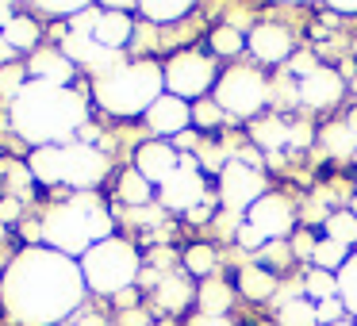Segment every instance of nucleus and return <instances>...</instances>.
Instances as JSON below:
<instances>
[{
	"label": "nucleus",
	"mask_w": 357,
	"mask_h": 326,
	"mask_svg": "<svg viewBox=\"0 0 357 326\" xmlns=\"http://www.w3.org/2000/svg\"><path fill=\"white\" fill-rule=\"evenodd\" d=\"M85 277L73 257L50 246H27L4 269L0 303L20 326H54L70 318L85 300Z\"/></svg>",
	"instance_id": "obj_1"
},
{
	"label": "nucleus",
	"mask_w": 357,
	"mask_h": 326,
	"mask_svg": "<svg viewBox=\"0 0 357 326\" xmlns=\"http://www.w3.org/2000/svg\"><path fill=\"white\" fill-rule=\"evenodd\" d=\"M12 127L43 146H70L85 127V96L73 88H54L43 81H27V88L12 100Z\"/></svg>",
	"instance_id": "obj_2"
},
{
	"label": "nucleus",
	"mask_w": 357,
	"mask_h": 326,
	"mask_svg": "<svg viewBox=\"0 0 357 326\" xmlns=\"http://www.w3.org/2000/svg\"><path fill=\"white\" fill-rule=\"evenodd\" d=\"M43 238H47L50 249H58L66 257H73V254L85 257L96 242L112 238V215L96 192H77L47 211Z\"/></svg>",
	"instance_id": "obj_3"
},
{
	"label": "nucleus",
	"mask_w": 357,
	"mask_h": 326,
	"mask_svg": "<svg viewBox=\"0 0 357 326\" xmlns=\"http://www.w3.org/2000/svg\"><path fill=\"white\" fill-rule=\"evenodd\" d=\"M158 96H165V73L158 62H123L108 77L93 81V100L119 119L146 116Z\"/></svg>",
	"instance_id": "obj_4"
},
{
	"label": "nucleus",
	"mask_w": 357,
	"mask_h": 326,
	"mask_svg": "<svg viewBox=\"0 0 357 326\" xmlns=\"http://www.w3.org/2000/svg\"><path fill=\"white\" fill-rule=\"evenodd\" d=\"M142 265H139V249L131 246L127 238H104L81 257V277H85L89 292L100 295H119L139 280Z\"/></svg>",
	"instance_id": "obj_5"
},
{
	"label": "nucleus",
	"mask_w": 357,
	"mask_h": 326,
	"mask_svg": "<svg viewBox=\"0 0 357 326\" xmlns=\"http://www.w3.org/2000/svg\"><path fill=\"white\" fill-rule=\"evenodd\" d=\"M215 104L223 108V116H234V119H250L254 123L257 111L269 104L273 96V85L265 81L261 70L254 65H231L227 73H219L215 81Z\"/></svg>",
	"instance_id": "obj_6"
},
{
	"label": "nucleus",
	"mask_w": 357,
	"mask_h": 326,
	"mask_svg": "<svg viewBox=\"0 0 357 326\" xmlns=\"http://www.w3.org/2000/svg\"><path fill=\"white\" fill-rule=\"evenodd\" d=\"M165 73V93L177 96V100H204V96L215 93V58H208L204 50H177L169 62L162 65Z\"/></svg>",
	"instance_id": "obj_7"
},
{
	"label": "nucleus",
	"mask_w": 357,
	"mask_h": 326,
	"mask_svg": "<svg viewBox=\"0 0 357 326\" xmlns=\"http://www.w3.org/2000/svg\"><path fill=\"white\" fill-rule=\"evenodd\" d=\"M265 192H269V188H265L261 169L238 162V157H227V162L219 165V203H223L227 211L242 215V211H250Z\"/></svg>",
	"instance_id": "obj_8"
},
{
	"label": "nucleus",
	"mask_w": 357,
	"mask_h": 326,
	"mask_svg": "<svg viewBox=\"0 0 357 326\" xmlns=\"http://www.w3.org/2000/svg\"><path fill=\"white\" fill-rule=\"evenodd\" d=\"M104 177H108V157L100 146H85V142L62 146V185L77 188V192H93Z\"/></svg>",
	"instance_id": "obj_9"
},
{
	"label": "nucleus",
	"mask_w": 357,
	"mask_h": 326,
	"mask_svg": "<svg viewBox=\"0 0 357 326\" xmlns=\"http://www.w3.org/2000/svg\"><path fill=\"white\" fill-rule=\"evenodd\" d=\"M246 223L265 238V246H269V242H288L292 238V226H296V208H292L288 196L265 192L261 200L246 211Z\"/></svg>",
	"instance_id": "obj_10"
},
{
	"label": "nucleus",
	"mask_w": 357,
	"mask_h": 326,
	"mask_svg": "<svg viewBox=\"0 0 357 326\" xmlns=\"http://www.w3.org/2000/svg\"><path fill=\"white\" fill-rule=\"evenodd\" d=\"M158 200H162L165 211L188 215V211H196L204 200H208V180H204L200 169H177L162 188H158Z\"/></svg>",
	"instance_id": "obj_11"
},
{
	"label": "nucleus",
	"mask_w": 357,
	"mask_h": 326,
	"mask_svg": "<svg viewBox=\"0 0 357 326\" xmlns=\"http://www.w3.org/2000/svg\"><path fill=\"white\" fill-rule=\"evenodd\" d=\"M346 96V81H342L338 70H331V65H319L315 73H307V77H300V85H296V104H303V108H334V104Z\"/></svg>",
	"instance_id": "obj_12"
},
{
	"label": "nucleus",
	"mask_w": 357,
	"mask_h": 326,
	"mask_svg": "<svg viewBox=\"0 0 357 326\" xmlns=\"http://www.w3.org/2000/svg\"><path fill=\"white\" fill-rule=\"evenodd\" d=\"M146 127L158 134V139H177V134L192 131V104L177 100V96H158L146 111Z\"/></svg>",
	"instance_id": "obj_13"
},
{
	"label": "nucleus",
	"mask_w": 357,
	"mask_h": 326,
	"mask_svg": "<svg viewBox=\"0 0 357 326\" xmlns=\"http://www.w3.org/2000/svg\"><path fill=\"white\" fill-rule=\"evenodd\" d=\"M246 50L261 65H280V62H288V58H292V31L265 20V24H257L254 31L246 35Z\"/></svg>",
	"instance_id": "obj_14"
},
{
	"label": "nucleus",
	"mask_w": 357,
	"mask_h": 326,
	"mask_svg": "<svg viewBox=\"0 0 357 326\" xmlns=\"http://www.w3.org/2000/svg\"><path fill=\"white\" fill-rule=\"evenodd\" d=\"M135 169H139L154 188H162L165 180L181 169V154L173 150V142H158V139L142 142V146L135 150Z\"/></svg>",
	"instance_id": "obj_15"
},
{
	"label": "nucleus",
	"mask_w": 357,
	"mask_h": 326,
	"mask_svg": "<svg viewBox=\"0 0 357 326\" xmlns=\"http://www.w3.org/2000/svg\"><path fill=\"white\" fill-rule=\"evenodd\" d=\"M135 35V20H131V8L127 4H108L96 20V31L93 39L100 42L104 50H123Z\"/></svg>",
	"instance_id": "obj_16"
},
{
	"label": "nucleus",
	"mask_w": 357,
	"mask_h": 326,
	"mask_svg": "<svg viewBox=\"0 0 357 326\" xmlns=\"http://www.w3.org/2000/svg\"><path fill=\"white\" fill-rule=\"evenodd\" d=\"M27 73L43 85H54V88H70V81L77 77V65L62 54V50H35L31 62H27Z\"/></svg>",
	"instance_id": "obj_17"
},
{
	"label": "nucleus",
	"mask_w": 357,
	"mask_h": 326,
	"mask_svg": "<svg viewBox=\"0 0 357 326\" xmlns=\"http://www.w3.org/2000/svg\"><path fill=\"white\" fill-rule=\"evenodd\" d=\"M288 134H292V123L284 116H265L250 123V139L265 154H280V146H288Z\"/></svg>",
	"instance_id": "obj_18"
},
{
	"label": "nucleus",
	"mask_w": 357,
	"mask_h": 326,
	"mask_svg": "<svg viewBox=\"0 0 357 326\" xmlns=\"http://www.w3.org/2000/svg\"><path fill=\"white\" fill-rule=\"evenodd\" d=\"M192 300H196V288L188 277H169V272H165L162 284L154 288V303L162 311H169V315H181Z\"/></svg>",
	"instance_id": "obj_19"
},
{
	"label": "nucleus",
	"mask_w": 357,
	"mask_h": 326,
	"mask_svg": "<svg viewBox=\"0 0 357 326\" xmlns=\"http://www.w3.org/2000/svg\"><path fill=\"white\" fill-rule=\"evenodd\" d=\"M238 295L261 303L277 295V272H269L265 265H242L238 269Z\"/></svg>",
	"instance_id": "obj_20"
},
{
	"label": "nucleus",
	"mask_w": 357,
	"mask_h": 326,
	"mask_svg": "<svg viewBox=\"0 0 357 326\" xmlns=\"http://www.w3.org/2000/svg\"><path fill=\"white\" fill-rule=\"evenodd\" d=\"M319 146H323L326 157H354L357 154V131L346 123V119H338V123H326L323 131L315 134Z\"/></svg>",
	"instance_id": "obj_21"
},
{
	"label": "nucleus",
	"mask_w": 357,
	"mask_h": 326,
	"mask_svg": "<svg viewBox=\"0 0 357 326\" xmlns=\"http://www.w3.org/2000/svg\"><path fill=\"white\" fill-rule=\"evenodd\" d=\"M196 303H200V315H227V311L234 307V288L227 284V280H219V277L200 280Z\"/></svg>",
	"instance_id": "obj_22"
},
{
	"label": "nucleus",
	"mask_w": 357,
	"mask_h": 326,
	"mask_svg": "<svg viewBox=\"0 0 357 326\" xmlns=\"http://www.w3.org/2000/svg\"><path fill=\"white\" fill-rule=\"evenodd\" d=\"M135 12H139L146 24H158V27H165V24H177V20H185L188 12H192V4H185V0H146V4H135Z\"/></svg>",
	"instance_id": "obj_23"
},
{
	"label": "nucleus",
	"mask_w": 357,
	"mask_h": 326,
	"mask_svg": "<svg viewBox=\"0 0 357 326\" xmlns=\"http://www.w3.org/2000/svg\"><path fill=\"white\" fill-rule=\"evenodd\" d=\"M116 192H119V200H123V203H131V208H142V203H150V196H154V185H150V180L131 165V169L119 173Z\"/></svg>",
	"instance_id": "obj_24"
},
{
	"label": "nucleus",
	"mask_w": 357,
	"mask_h": 326,
	"mask_svg": "<svg viewBox=\"0 0 357 326\" xmlns=\"http://www.w3.org/2000/svg\"><path fill=\"white\" fill-rule=\"evenodd\" d=\"M323 238L338 242V246H357V211H331L323 223Z\"/></svg>",
	"instance_id": "obj_25"
},
{
	"label": "nucleus",
	"mask_w": 357,
	"mask_h": 326,
	"mask_svg": "<svg viewBox=\"0 0 357 326\" xmlns=\"http://www.w3.org/2000/svg\"><path fill=\"white\" fill-rule=\"evenodd\" d=\"M277 326H319L315 318V303L307 295H292L277 307Z\"/></svg>",
	"instance_id": "obj_26"
},
{
	"label": "nucleus",
	"mask_w": 357,
	"mask_h": 326,
	"mask_svg": "<svg viewBox=\"0 0 357 326\" xmlns=\"http://www.w3.org/2000/svg\"><path fill=\"white\" fill-rule=\"evenodd\" d=\"M0 35H4V39L12 42V50H16V54H20V50H35V47H39V39H43L39 24H35L31 16H24V12H20V16L12 20V24L4 27Z\"/></svg>",
	"instance_id": "obj_27"
},
{
	"label": "nucleus",
	"mask_w": 357,
	"mask_h": 326,
	"mask_svg": "<svg viewBox=\"0 0 357 326\" xmlns=\"http://www.w3.org/2000/svg\"><path fill=\"white\" fill-rule=\"evenodd\" d=\"M181 265H185L188 277H196V280H211V272H215L219 257H215V249H211V246H204V242H200V246H188V249H185Z\"/></svg>",
	"instance_id": "obj_28"
},
{
	"label": "nucleus",
	"mask_w": 357,
	"mask_h": 326,
	"mask_svg": "<svg viewBox=\"0 0 357 326\" xmlns=\"http://www.w3.org/2000/svg\"><path fill=\"white\" fill-rule=\"evenodd\" d=\"M208 47L215 50L219 58H238L242 50H246V35H242L234 24H223V27H215V31H211Z\"/></svg>",
	"instance_id": "obj_29"
},
{
	"label": "nucleus",
	"mask_w": 357,
	"mask_h": 326,
	"mask_svg": "<svg viewBox=\"0 0 357 326\" xmlns=\"http://www.w3.org/2000/svg\"><path fill=\"white\" fill-rule=\"evenodd\" d=\"M346 261H349V249L319 234V246H315V257H311V265H315V269H323V272H334V277H338V269H342Z\"/></svg>",
	"instance_id": "obj_30"
},
{
	"label": "nucleus",
	"mask_w": 357,
	"mask_h": 326,
	"mask_svg": "<svg viewBox=\"0 0 357 326\" xmlns=\"http://www.w3.org/2000/svg\"><path fill=\"white\" fill-rule=\"evenodd\" d=\"M303 295H307L311 303L334 300V295H338V277H334V272H323V269H311L307 280H303Z\"/></svg>",
	"instance_id": "obj_31"
},
{
	"label": "nucleus",
	"mask_w": 357,
	"mask_h": 326,
	"mask_svg": "<svg viewBox=\"0 0 357 326\" xmlns=\"http://www.w3.org/2000/svg\"><path fill=\"white\" fill-rule=\"evenodd\" d=\"M338 300H342V307H346L349 315H357V249L338 269Z\"/></svg>",
	"instance_id": "obj_32"
},
{
	"label": "nucleus",
	"mask_w": 357,
	"mask_h": 326,
	"mask_svg": "<svg viewBox=\"0 0 357 326\" xmlns=\"http://www.w3.org/2000/svg\"><path fill=\"white\" fill-rule=\"evenodd\" d=\"M27 77H31L27 65H20V62L4 65V70H0V96H4V100H16V96L27 88Z\"/></svg>",
	"instance_id": "obj_33"
},
{
	"label": "nucleus",
	"mask_w": 357,
	"mask_h": 326,
	"mask_svg": "<svg viewBox=\"0 0 357 326\" xmlns=\"http://www.w3.org/2000/svg\"><path fill=\"white\" fill-rule=\"evenodd\" d=\"M223 108L215 104V96H204V100L192 104V127H200V131H215L219 123H223Z\"/></svg>",
	"instance_id": "obj_34"
},
{
	"label": "nucleus",
	"mask_w": 357,
	"mask_h": 326,
	"mask_svg": "<svg viewBox=\"0 0 357 326\" xmlns=\"http://www.w3.org/2000/svg\"><path fill=\"white\" fill-rule=\"evenodd\" d=\"M261 254H265V269L269 272H280V269H288V261H296L292 249H288V242H269Z\"/></svg>",
	"instance_id": "obj_35"
},
{
	"label": "nucleus",
	"mask_w": 357,
	"mask_h": 326,
	"mask_svg": "<svg viewBox=\"0 0 357 326\" xmlns=\"http://www.w3.org/2000/svg\"><path fill=\"white\" fill-rule=\"evenodd\" d=\"M315 246H319V234H311V231H296L292 238H288L292 257H303V261H311V257H315Z\"/></svg>",
	"instance_id": "obj_36"
},
{
	"label": "nucleus",
	"mask_w": 357,
	"mask_h": 326,
	"mask_svg": "<svg viewBox=\"0 0 357 326\" xmlns=\"http://www.w3.org/2000/svg\"><path fill=\"white\" fill-rule=\"evenodd\" d=\"M342 315H346V307H342L338 295H334V300L315 303V318H319V326H338V323H342Z\"/></svg>",
	"instance_id": "obj_37"
},
{
	"label": "nucleus",
	"mask_w": 357,
	"mask_h": 326,
	"mask_svg": "<svg viewBox=\"0 0 357 326\" xmlns=\"http://www.w3.org/2000/svg\"><path fill=\"white\" fill-rule=\"evenodd\" d=\"M234 242H238L242 249H265V238H261V234H257L254 226L246 223V219H242V226L234 231Z\"/></svg>",
	"instance_id": "obj_38"
},
{
	"label": "nucleus",
	"mask_w": 357,
	"mask_h": 326,
	"mask_svg": "<svg viewBox=\"0 0 357 326\" xmlns=\"http://www.w3.org/2000/svg\"><path fill=\"white\" fill-rule=\"evenodd\" d=\"M288 70L296 73V81H300V77H307V73H315L319 65H315V58H311V50H300V54L288 58Z\"/></svg>",
	"instance_id": "obj_39"
},
{
	"label": "nucleus",
	"mask_w": 357,
	"mask_h": 326,
	"mask_svg": "<svg viewBox=\"0 0 357 326\" xmlns=\"http://www.w3.org/2000/svg\"><path fill=\"white\" fill-rule=\"evenodd\" d=\"M311 139H315V131H311L307 123H292V134H288V146H292V150L311 146Z\"/></svg>",
	"instance_id": "obj_40"
},
{
	"label": "nucleus",
	"mask_w": 357,
	"mask_h": 326,
	"mask_svg": "<svg viewBox=\"0 0 357 326\" xmlns=\"http://www.w3.org/2000/svg\"><path fill=\"white\" fill-rule=\"evenodd\" d=\"M215 203H219L215 196H208V200H204V203H200V208H196V211H188L185 219H188V223H208V219L215 215Z\"/></svg>",
	"instance_id": "obj_41"
},
{
	"label": "nucleus",
	"mask_w": 357,
	"mask_h": 326,
	"mask_svg": "<svg viewBox=\"0 0 357 326\" xmlns=\"http://www.w3.org/2000/svg\"><path fill=\"white\" fill-rule=\"evenodd\" d=\"M20 211H24V203H20L16 196H4V200H0V223H12V219H20Z\"/></svg>",
	"instance_id": "obj_42"
},
{
	"label": "nucleus",
	"mask_w": 357,
	"mask_h": 326,
	"mask_svg": "<svg viewBox=\"0 0 357 326\" xmlns=\"http://www.w3.org/2000/svg\"><path fill=\"white\" fill-rule=\"evenodd\" d=\"M188 326H234V323L227 315H200V311H196V315L188 318Z\"/></svg>",
	"instance_id": "obj_43"
},
{
	"label": "nucleus",
	"mask_w": 357,
	"mask_h": 326,
	"mask_svg": "<svg viewBox=\"0 0 357 326\" xmlns=\"http://www.w3.org/2000/svg\"><path fill=\"white\" fill-rule=\"evenodd\" d=\"M73 326H108V318L96 311H81V315H73Z\"/></svg>",
	"instance_id": "obj_44"
},
{
	"label": "nucleus",
	"mask_w": 357,
	"mask_h": 326,
	"mask_svg": "<svg viewBox=\"0 0 357 326\" xmlns=\"http://www.w3.org/2000/svg\"><path fill=\"white\" fill-rule=\"evenodd\" d=\"M12 62H16V50H12V42L0 35V70H4V65H12Z\"/></svg>",
	"instance_id": "obj_45"
},
{
	"label": "nucleus",
	"mask_w": 357,
	"mask_h": 326,
	"mask_svg": "<svg viewBox=\"0 0 357 326\" xmlns=\"http://www.w3.org/2000/svg\"><path fill=\"white\" fill-rule=\"evenodd\" d=\"M192 146H196V131H185V134H177V139H173V150H185V154H188Z\"/></svg>",
	"instance_id": "obj_46"
},
{
	"label": "nucleus",
	"mask_w": 357,
	"mask_h": 326,
	"mask_svg": "<svg viewBox=\"0 0 357 326\" xmlns=\"http://www.w3.org/2000/svg\"><path fill=\"white\" fill-rule=\"evenodd\" d=\"M16 16H20V12L12 8V4H4V0H0V31H4V27H8V24H12V20H16Z\"/></svg>",
	"instance_id": "obj_47"
},
{
	"label": "nucleus",
	"mask_w": 357,
	"mask_h": 326,
	"mask_svg": "<svg viewBox=\"0 0 357 326\" xmlns=\"http://www.w3.org/2000/svg\"><path fill=\"white\" fill-rule=\"evenodd\" d=\"M135 295H139V292H135V288H127V292L112 295V300H116V303H119V307H123V311H131V307H135Z\"/></svg>",
	"instance_id": "obj_48"
},
{
	"label": "nucleus",
	"mask_w": 357,
	"mask_h": 326,
	"mask_svg": "<svg viewBox=\"0 0 357 326\" xmlns=\"http://www.w3.org/2000/svg\"><path fill=\"white\" fill-rule=\"evenodd\" d=\"M331 12H349V16H354V12H357V4H331Z\"/></svg>",
	"instance_id": "obj_49"
},
{
	"label": "nucleus",
	"mask_w": 357,
	"mask_h": 326,
	"mask_svg": "<svg viewBox=\"0 0 357 326\" xmlns=\"http://www.w3.org/2000/svg\"><path fill=\"white\" fill-rule=\"evenodd\" d=\"M346 123H349V127H354V131H357V108H354V111H346Z\"/></svg>",
	"instance_id": "obj_50"
},
{
	"label": "nucleus",
	"mask_w": 357,
	"mask_h": 326,
	"mask_svg": "<svg viewBox=\"0 0 357 326\" xmlns=\"http://www.w3.org/2000/svg\"><path fill=\"white\" fill-rule=\"evenodd\" d=\"M4 238H8V231H4V223H0V242H4Z\"/></svg>",
	"instance_id": "obj_51"
},
{
	"label": "nucleus",
	"mask_w": 357,
	"mask_h": 326,
	"mask_svg": "<svg viewBox=\"0 0 357 326\" xmlns=\"http://www.w3.org/2000/svg\"><path fill=\"white\" fill-rule=\"evenodd\" d=\"M158 326H169V323H158Z\"/></svg>",
	"instance_id": "obj_52"
},
{
	"label": "nucleus",
	"mask_w": 357,
	"mask_h": 326,
	"mask_svg": "<svg viewBox=\"0 0 357 326\" xmlns=\"http://www.w3.org/2000/svg\"><path fill=\"white\" fill-rule=\"evenodd\" d=\"M338 326H349V323H338Z\"/></svg>",
	"instance_id": "obj_53"
},
{
	"label": "nucleus",
	"mask_w": 357,
	"mask_h": 326,
	"mask_svg": "<svg viewBox=\"0 0 357 326\" xmlns=\"http://www.w3.org/2000/svg\"><path fill=\"white\" fill-rule=\"evenodd\" d=\"M354 157H357V154H354Z\"/></svg>",
	"instance_id": "obj_54"
}]
</instances>
